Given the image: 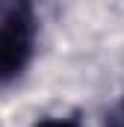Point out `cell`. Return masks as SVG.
<instances>
[{
	"label": "cell",
	"instance_id": "cell-1",
	"mask_svg": "<svg viewBox=\"0 0 124 127\" xmlns=\"http://www.w3.org/2000/svg\"><path fill=\"white\" fill-rule=\"evenodd\" d=\"M35 44L32 0H0V83L24 74Z\"/></svg>",
	"mask_w": 124,
	"mask_h": 127
},
{
	"label": "cell",
	"instance_id": "cell-2",
	"mask_svg": "<svg viewBox=\"0 0 124 127\" xmlns=\"http://www.w3.org/2000/svg\"><path fill=\"white\" fill-rule=\"evenodd\" d=\"M106 127H124V97L115 103V109L109 112V118H106Z\"/></svg>",
	"mask_w": 124,
	"mask_h": 127
},
{
	"label": "cell",
	"instance_id": "cell-3",
	"mask_svg": "<svg viewBox=\"0 0 124 127\" xmlns=\"http://www.w3.org/2000/svg\"><path fill=\"white\" fill-rule=\"evenodd\" d=\"M35 127H77V124L68 121V118H44V121H38Z\"/></svg>",
	"mask_w": 124,
	"mask_h": 127
}]
</instances>
